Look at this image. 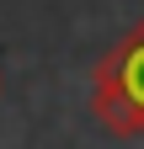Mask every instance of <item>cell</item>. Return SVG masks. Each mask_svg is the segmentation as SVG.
I'll return each instance as SVG.
<instances>
[{
  "mask_svg": "<svg viewBox=\"0 0 144 149\" xmlns=\"http://www.w3.org/2000/svg\"><path fill=\"white\" fill-rule=\"evenodd\" d=\"M91 112L107 133L144 139V22L107 53L91 74Z\"/></svg>",
  "mask_w": 144,
  "mask_h": 149,
  "instance_id": "6da1fadb",
  "label": "cell"
}]
</instances>
